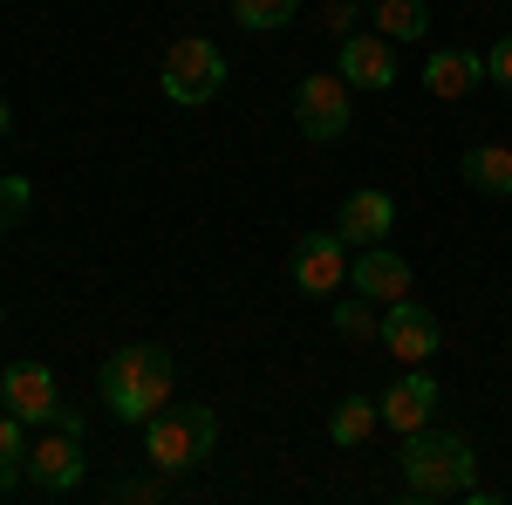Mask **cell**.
Here are the masks:
<instances>
[{
    "mask_svg": "<svg viewBox=\"0 0 512 505\" xmlns=\"http://www.w3.org/2000/svg\"><path fill=\"white\" fill-rule=\"evenodd\" d=\"M96 389H103V403H110L117 424H151L171 403V389H178V362L158 342H130V349H117L96 369Z\"/></svg>",
    "mask_w": 512,
    "mask_h": 505,
    "instance_id": "1",
    "label": "cell"
},
{
    "mask_svg": "<svg viewBox=\"0 0 512 505\" xmlns=\"http://www.w3.org/2000/svg\"><path fill=\"white\" fill-rule=\"evenodd\" d=\"M478 485V451L458 430H410L403 437V492L410 499H465Z\"/></svg>",
    "mask_w": 512,
    "mask_h": 505,
    "instance_id": "2",
    "label": "cell"
},
{
    "mask_svg": "<svg viewBox=\"0 0 512 505\" xmlns=\"http://www.w3.org/2000/svg\"><path fill=\"white\" fill-rule=\"evenodd\" d=\"M212 444H219V417L205 403H164L158 417L144 424V458H151V471H192V465L212 458Z\"/></svg>",
    "mask_w": 512,
    "mask_h": 505,
    "instance_id": "3",
    "label": "cell"
},
{
    "mask_svg": "<svg viewBox=\"0 0 512 505\" xmlns=\"http://www.w3.org/2000/svg\"><path fill=\"white\" fill-rule=\"evenodd\" d=\"M158 89L178 103V110L212 103V96L226 89V55H219V41H205V35L171 41V48H164V62H158Z\"/></svg>",
    "mask_w": 512,
    "mask_h": 505,
    "instance_id": "4",
    "label": "cell"
},
{
    "mask_svg": "<svg viewBox=\"0 0 512 505\" xmlns=\"http://www.w3.org/2000/svg\"><path fill=\"white\" fill-rule=\"evenodd\" d=\"M294 130L308 144L349 137V82H342V69H315V76L294 82Z\"/></svg>",
    "mask_w": 512,
    "mask_h": 505,
    "instance_id": "5",
    "label": "cell"
},
{
    "mask_svg": "<svg viewBox=\"0 0 512 505\" xmlns=\"http://www.w3.org/2000/svg\"><path fill=\"white\" fill-rule=\"evenodd\" d=\"M287 273H294V287H301V294L335 301V294L349 287V239H342V233H301V239H294Z\"/></svg>",
    "mask_w": 512,
    "mask_h": 505,
    "instance_id": "6",
    "label": "cell"
},
{
    "mask_svg": "<svg viewBox=\"0 0 512 505\" xmlns=\"http://www.w3.org/2000/svg\"><path fill=\"white\" fill-rule=\"evenodd\" d=\"M0 410H14L28 430L55 424V410H62L55 369H48V362H7V369H0Z\"/></svg>",
    "mask_w": 512,
    "mask_h": 505,
    "instance_id": "7",
    "label": "cell"
},
{
    "mask_svg": "<svg viewBox=\"0 0 512 505\" xmlns=\"http://www.w3.org/2000/svg\"><path fill=\"white\" fill-rule=\"evenodd\" d=\"M383 349L403 362V369H417V362H431L437 349H444V328H437V314L424 308V301H390V314H383V335H376Z\"/></svg>",
    "mask_w": 512,
    "mask_h": 505,
    "instance_id": "8",
    "label": "cell"
},
{
    "mask_svg": "<svg viewBox=\"0 0 512 505\" xmlns=\"http://www.w3.org/2000/svg\"><path fill=\"white\" fill-rule=\"evenodd\" d=\"M28 485L48 492V499H55V492H76V485H82V437H76V430L48 424V437L28 444Z\"/></svg>",
    "mask_w": 512,
    "mask_h": 505,
    "instance_id": "9",
    "label": "cell"
},
{
    "mask_svg": "<svg viewBox=\"0 0 512 505\" xmlns=\"http://www.w3.org/2000/svg\"><path fill=\"white\" fill-rule=\"evenodd\" d=\"M376 403H383V424H390L396 437H410V430H424L437 417V376L417 362V369H403V376H396Z\"/></svg>",
    "mask_w": 512,
    "mask_h": 505,
    "instance_id": "10",
    "label": "cell"
},
{
    "mask_svg": "<svg viewBox=\"0 0 512 505\" xmlns=\"http://www.w3.org/2000/svg\"><path fill=\"white\" fill-rule=\"evenodd\" d=\"M349 287L390 308V301H403V294H410V260H403V253H390L383 239H376V246H355V260H349Z\"/></svg>",
    "mask_w": 512,
    "mask_h": 505,
    "instance_id": "11",
    "label": "cell"
},
{
    "mask_svg": "<svg viewBox=\"0 0 512 505\" xmlns=\"http://www.w3.org/2000/svg\"><path fill=\"white\" fill-rule=\"evenodd\" d=\"M335 69L349 89H390L396 82V41L390 35H342V55H335Z\"/></svg>",
    "mask_w": 512,
    "mask_h": 505,
    "instance_id": "12",
    "label": "cell"
},
{
    "mask_svg": "<svg viewBox=\"0 0 512 505\" xmlns=\"http://www.w3.org/2000/svg\"><path fill=\"white\" fill-rule=\"evenodd\" d=\"M396 226V198L383 185H362V192L342 198V219H335V233L349 239V246H376V239H390Z\"/></svg>",
    "mask_w": 512,
    "mask_h": 505,
    "instance_id": "13",
    "label": "cell"
},
{
    "mask_svg": "<svg viewBox=\"0 0 512 505\" xmlns=\"http://www.w3.org/2000/svg\"><path fill=\"white\" fill-rule=\"evenodd\" d=\"M478 82H485V55H465V48H437L431 62H424V89H431V96H444V103L472 96Z\"/></svg>",
    "mask_w": 512,
    "mask_h": 505,
    "instance_id": "14",
    "label": "cell"
},
{
    "mask_svg": "<svg viewBox=\"0 0 512 505\" xmlns=\"http://www.w3.org/2000/svg\"><path fill=\"white\" fill-rule=\"evenodd\" d=\"M458 171H465V185H472V192L512 198V144H472Z\"/></svg>",
    "mask_w": 512,
    "mask_h": 505,
    "instance_id": "15",
    "label": "cell"
},
{
    "mask_svg": "<svg viewBox=\"0 0 512 505\" xmlns=\"http://www.w3.org/2000/svg\"><path fill=\"white\" fill-rule=\"evenodd\" d=\"M376 424H383V403H376V396H342V403L328 410V437H335L342 451H355Z\"/></svg>",
    "mask_w": 512,
    "mask_h": 505,
    "instance_id": "16",
    "label": "cell"
},
{
    "mask_svg": "<svg viewBox=\"0 0 512 505\" xmlns=\"http://www.w3.org/2000/svg\"><path fill=\"white\" fill-rule=\"evenodd\" d=\"M376 35L424 41L431 35V7H424V0H376Z\"/></svg>",
    "mask_w": 512,
    "mask_h": 505,
    "instance_id": "17",
    "label": "cell"
},
{
    "mask_svg": "<svg viewBox=\"0 0 512 505\" xmlns=\"http://www.w3.org/2000/svg\"><path fill=\"white\" fill-rule=\"evenodd\" d=\"M28 478V424L14 410H0V499Z\"/></svg>",
    "mask_w": 512,
    "mask_h": 505,
    "instance_id": "18",
    "label": "cell"
},
{
    "mask_svg": "<svg viewBox=\"0 0 512 505\" xmlns=\"http://www.w3.org/2000/svg\"><path fill=\"white\" fill-rule=\"evenodd\" d=\"M328 321H335V335H342V342H376V335H383V314H376V301H369V294L335 301V314H328Z\"/></svg>",
    "mask_w": 512,
    "mask_h": 505,
    "instance_id": "19",
    "label": "cell"
},
{
    "mask_svg": "<svg viewBox=\"0 0 512 505\" xmlns=\"http://www.w3.org/2000/svg\"><path fill=\"white\" fill-rule=\"evenodd\" d=\"M301 14V0H233V21L239 28H253V35H274Z\"/></svg>",
    "mask_w": 512,
    "mask_h": 505,
    "instance_id": "20",
    "label": "cell"
},
{
    "mask_svg": "<svg viewBox=\"0 0 512 505\" xmlns=\"http://www.w3.org/2000/svg\"><path fill=\"white\" fill-rule=\"evenodd\" d=\"M28 212H35V185H28L21 171H14V178H0V233H7V226H21Z\"/></svg>",
    "mask_w": 512,
    "mask_h": 505,
    "instance_id": "21",
    "label": "cell"
},
{
    "mask_svg": "<svg viewBox=\"0 0 512 505\" xmlns=\"http://www.w3.org/2000/svg\"><path fill=\"white\" fill-rule=\"evenodd\" d=\"M355 21H362V14H355V0H328V7H321V28H328L335 41L355 35Z\"/></svg>",
    "mask_w": 512,
    "mask_h": 505,
    "instance_id": "22",
    "label": "cell"
},
{
    "mask_svg": "<svg viewBox=\"0 0 512 505\" xmlns=\"http://www.w3.org/2000/svg\"><path fill=\"white\" fill-rule=\"evenodd\" d=\"M485 82H499V89L512 96V35L492 41V55H485Z\"/></svg>",
    "mask_w": 512,
    "mask_h": 505,
    "instance_id": "23",
    "label": "cell"
},
{
    "mask_svg": "<svg viewBox=\"0 0 512 505\" xmlns=\"http://www.w3.org/2000/svg\"><path fill=\"white\" fill-rule=\"evenodd\" d=\"M117 499H158V485H151V478H123Z\"/></svg>",
    "mask_w": 512,
    "mask_h": 505,
    "instance_id": "24",
    "label": "cell"
},
{
    "mask_svg": "<svg viewBox=\"0 0 512 505\" xmlns=\"http://www.w3.org/2000/svg\"><path fill=\"white\" fill-rule=\"evenodd\" d=\"M55 430H76V437H82V410H76V403H62V410H55Z\"/></svg>",
    "mask_w": 512,
    "mask_h": 505,
    "instance_id": "25",
    "label": "cell"
},
{
    "mask_svg": "<svg viewBox=\"0 0 512 505\" xmlns=\"http://www.w3.org/2000/svg\"><path fill=\"white\" fill-rule=\"evenodd\" d=\"M7 130H14V110H7V96H0V137H7Z\"/></svg>",
    "mask_w": 512,
    "mask_h": 505,
    "instance_id": "26",
    "label": "cell"
},
{
    "mask_svg": "<svg viewBox=\"0 0 512 505\" xmlns=\"http://www.w3.org/2000/svg\"><path fill=\"white\" fill-rule=\"evenodd\" d=\"M0 328H7V308H0Z\"/></svg>",
    "mask_w": 512,
    "mask_h": 505,
    "instance_id": "27",
    "label": "cell"
}]
</instances>
